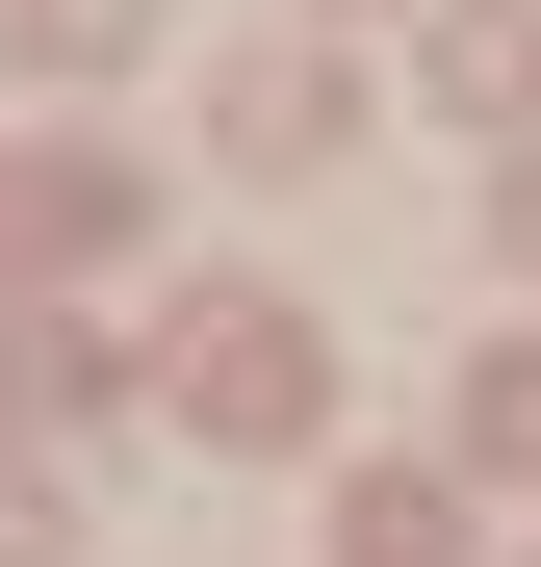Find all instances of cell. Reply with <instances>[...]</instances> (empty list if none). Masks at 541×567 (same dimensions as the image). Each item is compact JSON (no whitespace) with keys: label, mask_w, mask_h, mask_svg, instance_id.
I'll return each instance as SVG.
<instances>
[{"label":"cell","mask_w":541,"mask_h":567,"mask_svg":"<svg viewBox=\"0 0 541 567\" xmlns=\"http://www.w3.org/2000/svg\"><path fill=\"white\" fill-rule=\"evenodd\" d=\"M180 413H258V439H284V413H310V361L232 310V336H180Z\"/></svg>","instance_id":"6da1fadb"},{"label":"cell","mask_w":541,"mask_h":567,"mask_svg":"<svg viewBox=\"0 0 541 567\" xmlns=\"http://www.w3.org/2000/svg\"><path fill=\"white\" fill-rule=\"evenodd\" d=\"M438 104H490V130H541V27H516V0H465V27H438Z\"/></svg>","instance_id":"7a4b0ae2"},{"label":"cell","mask_w":541,"mask_h":567,"mask_svg":"<svg viewBox=\"0 0 541 567\" xmlns=\"http://www.w3.org/2000/svg\"><path fill=\"white\" fill-rule=\"evenodd\" d=\"M465 439H490V464H541V361H490V388H465Z\"/></svg>","instance_id":"3957f363"},{"label":"cell","mask_w":541,"mask_h":567,"mask_svg":"<svg viewBox=\"0 0 541 567\" xmlns=\"http://www.w3.org/2000/svg\"><path fill=\"white\" fill-rule=\"evenodd\" d=\"M516 258H541V207H516Z\"/></svg>","instance_id":"277c9868"}]
</instances>
